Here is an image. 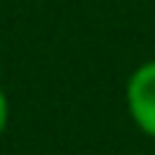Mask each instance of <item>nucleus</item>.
I'll return each mask as SVG.
<instances>
[{"mask_svg":"<svg viewBox=\"0 0 155 155\" xmlns=\"http://www.w3.org/2000/svg\"><path fill=\"white\" fill-rule=\"evenodd\" d=\"M125 109L136 128L155 139V60L142 63L125 84Z\"/></svg>","mask_w":155,"mask_h":155,"instance_id":"f257e3e1","label":"nucleus"},{"mask_svg":"<svg viewBox=\"0 0 155 155\" xmlns=\"http://www.w3.org/2000/svg\"><path fill=\"white\" fill-rule=\"evenodd\" d=\"M8 128V95H5V87L0 82V136L5 134Z\"/></svg>","mask_w":155,"mask_h":155,"instance_id":"f03ea898","label":"nucleus"}]
</instances>
